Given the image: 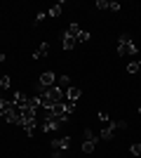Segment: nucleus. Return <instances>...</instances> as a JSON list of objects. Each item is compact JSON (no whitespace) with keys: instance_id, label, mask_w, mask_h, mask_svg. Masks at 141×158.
<instances>
[{"instance_id":"nucleus-1","label":"nucleus","mask_w":141,"mask_h":158,"mask_svg":"<svg viewBox=\"0 0 141 158\" xmlns=\"http://www.w3.org/2000/svg\"><path fill=\"white\" fill-rule=\"evenodd\" d=\"M136 52H139V47L134 45V40L129 38L127 33H122L120 38H118V54L127 57V54H136Z\"/></svg>"},{"instance_id":"nucleus-2","label":"nucleus","mask_w":141,"mask_h":158,"mask_svg":"<svg viewBox=\"0 0 141 158\" xmlns=\"http://www.w3.org/2000/svg\"><path fill=\"white\" fill-rule=\"evenodd\" d=\"M0 116H2L7 123H14V125H17V120H19V106L14 104V102H2Z\"/></svg>"},{"instance_id":"nucleus-3","label":"nucleus","mask_w":141,"mask_h":158,"mask_svg":"<svg viewBox=\"0 0 141 158\" xmlns=\"http://www.w3.org/2000/svg\"><path fill=\"white\" fill-rule=\"evenodd\" d=\"M71 146V137H59V139H52V158H59L64 149Z\"/></svg>"},{"instance_id":"nucleus-4","label":"nucleus","mask_w":141,"mask_h":158,"mask_svg":"<svg viewBox=\"0 0 141 158\" xmlns=\"http://www.w3.org/2000/svg\"><path fill=\"white\" fill-rule=\"evenodd\" d=\"M64 123H66V120H61V118H52V116H49V118H42V130L45 132H57L59 130L61 125H64Z\"/></svg>"},{"instance_id":"nucleus-5","label":"nucleus","mask_w":141,"mask_h":158,"mask_svg":"<svg viewBox=\"0 0 141 158\" xmlns=\"http://www.w3.org/2000/svg\"><path fill=\"white\" fill-rule=\"evenodd\" d=\"M68 33L75 38V43H87V40H89V33H87V31H82L78 24H71V26H68Z\"/></svg>"},{"instance_id":"nucleus-6","label":"nucleus","mask_w":141,"mask_h":158,"mask_svg":"<svg viewBox=\"0 0 141 158\" xmlns=\"http://www.w3.org/2000/svg\"><path fill=\"white\" fill-rule=\"evenodd\" d=\"M96 149V137H94L92 130H85V142H82V151L85 153H94Z\"/></svg>"},{"instance_id":"nucleus-7","label":"nucleus","mask_w":141,"mask_h":158,"mask_svg":"<svg viewBox=\"0 0 141 158\" xmlns=\"http://www.w3.org/2000/svg\"><path fill=\"white\" fill-rule=\"evenodd\" d=\"M38 85L40 87H54L57 85V76H54L52 71H45L40 78H38Z\"/></svg>"},{"instance_id":"nucleus-8","label":"nucleus","mask_w":141,"mask_h":158,"mask_svg":"<svg viewBox=\"0 0 141 158\" xmlns=\"http://www.w3.org/2000/svg\"><path fill=\"white\" fill-rule=\"evenodd\" d=\"M47 54H49V43H42V45L33 52V59H35V61H40V59H45Z\"/></svg>"},{"instance_id":"nucleus-9","label":"nucleus","mask_w":141,"mask_h":158,"mask_svg":"<svg viewBox=\"0 0 141 158\" xmlns=\"http://www.w3.org/2000/svg\"><path fill=\"white\" fill-rule=\"evenodd\" d=\"M80 94H82V90H80V87L71 85V87L66 90V102H78V99H80Z\"/></svg>"},{"instance_id":"nucleus-10","label":"nucleus","mask_w":141,"mask_h":158,"mask_svg":"<svg viewBox=\"0 0 141 158\" xmlns=\"http://www.w3.org/2000/svg\"><path fill=\"white\" fill-rule=\"evenodd\" d=\"M57 87L66 94V90L71 87V78H68V76H57Z\"/></svg>"},{"instance_id":"nucleus-11","label":"nucleus","mask_w":141,"mask_h":158,"mask_svg":"<svg viewBox=\"0 0 141 158\" xmlns=\"http://www.w3.org/2000/svg\"><path fill=\"white\" fill-rule=\"evenodd\" d=\"M101 139H115V127L108 123V125H104V130H101Z\"/></svg>"},{"instance_id":"nucleus-12","label":"nucleus","mask_w":141,"mask_h":158,"mask_svg":"<svg viewBox=\"0 0 141 158\" xmlns=\"http://www.w3.org/2000/svg\"><path fill=\"white\" fill-rule=\"evenodd\" d=\"M75 45H78V43H75V38L66 31V33H64V45H61V47H64V50H73Z\"/></svg>"},{"instance_id":"nucleus-13","label":"nucleus","mask_w":141,"mask_h":158,"mask_svg":"<svg viewBox=\"0 0 141 158\" xmlns=\"http://www.w3.org/2000/svg\"><path fill=\"white\" fill-rule=\"evenodd\" d=\"M61 10H64V0H61V2H57L54 7H49V10H47V17H59Z\"/></svg>"},{"instance_id":"nucleus-14","label":"nucleus","mask_w":141,"mask_h":158,"mask_svg":"<svg viewBox=\"0 0 141 158\" xmlns=\"http://www.w3.org/2000/svg\"><path fill=\"white\" fill-rule=\"evenodd\" d=\"M139 69H141V59H134V61L127 64V73H136Z\"/></svg>"},{"instance_id":"nucleus-15","label":"nucleus","mask_w":141,"mask_h":158,"mask_svg":"<svg viewBox=\"0 0 141 158\" xmlns=\"http://www.w3.org/2000/svg\"><path fill=\"white\" fill-rule=\"evenodd\" d=\"M129 153H132V156H139V158H141V142H136V144L129 146Z\"/></svg>"},{"instance_id":"nucleus-16","label":"nucleus","mask_w":141,"mask_h":158,"mask_svg":"<svg viewBox=\"0 0 141 158\" xmlns=\"http://www.w3.org/2000/svg\"><path fill=\"white\" fill-rule=\"evenodd\" d=\"M99 120L104 123V125H108V123H111V118H108V113H106V111H99Z\"/></svg>"},{"instance_id":"nucleus-17","label":"nucleus","mask_w":141,"mask_h":158,"mask_svg":"<svg viewBox=\"0 0 141 158\" xmlns=\"http://www.w3.org/2000/svg\"><path fill=\"white\" fill-rule=\"evenodd\" d=\"M96 7H99V10H111V2H106V0H96Z\"/></svg>"},{"instance_id":"nucleus-18","label":"nucleus","mask_w":141,"mask_h":158,"mask_svg":"<svg viewBox=\"0 0 141 158\" xmlns=\"http://www.w3.org/2000/svg\"><path fill=\"white\" fill-rule=\"evenodd\" d=\"M45 17H47V12H38V14H35V24H40V21H45Z\"/></svg>"},{"instance_id":"nucleus-19","label":"nucleus","mask_w":141,"mask_h":158,"mask_svg":"<svg viewBox=\"0 0 141 158\" xmlns=\"http://www.w3.org/2000/svg\"><path fill=\"white\" fill-rule=\"evenodd\" d=\"M111 12H120V5H118V2H111Z\"/></svg>"},{"instance_id":"nucleus-20","label":"nucleus","mask_w":141,"mask_h":158,"mask_svg":"<svg viewBox=\"0 0 141 158\" xmlns=\"http://www.w3.org/2000/svg\"><path fill=\"white\" fill-rule=\"evenodd\" d=\"M2 102H5V99H2V97H0V109H2Z\"/></svg>"},{"instance_id":"nucleus-21","label":"nucleus","mask_w":141,"mask_h":158,"mask_svg":"<svg viewBox=\"0 0 141 158\" xmlns=\"http://www.w3.org/2000/svg\"><path fill=\"white\" fill-rule=\"evenodd\" d=\"M139 113H141V109H139Z\"/></svg>"}]
</instances>
